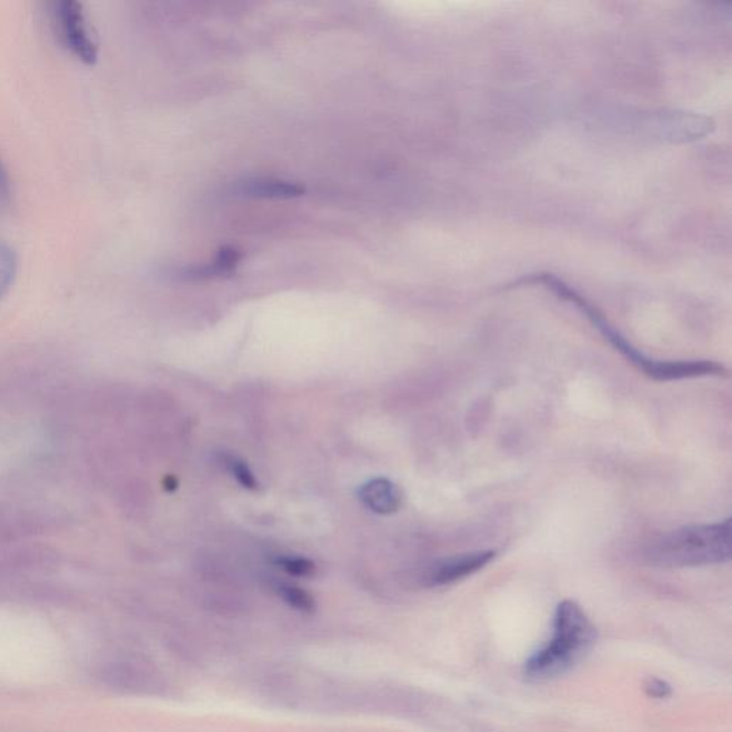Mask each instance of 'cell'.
I'll list each match as a JSON object with an SVG mask.
<instances>
[{
    "mask_svg": "<svg viewBox=\"0 0 732 732\" xmlns=\"http://www.w3.org/2000/svg\"><path fill=\"white\" fill-rule=\"evenodd\" d=\"M237 195L261 199H292L305 195V187L300 183L281 181V179H247L235 183Z\"/></svg>",
    "mask_w": 732,
    "mask_h": 732,
    "instance_id": "52a82bcc",
    "label": "cell"
},
{
    "mask_svg": "<svg viewBox=\"0 0 732 732\" xmlns=\"http://www.w3.org/2000/svg\"><path fill=\"white\" fill-rule=\"evenodd\" d=\"M242 261V252L233 247H223L218 252L213 262L207 263L202 267H191L182 269L179 272V278L188 279V281H207V279L222 278L231 275L235 271L239 262Z\"/></svg>",
    "mask_w": 732,
    "mask_h": 732,
    "instance_id": "ba28073f",
    "label": "cell"
},
{
    "mask_svg": "<svg viewBox=\"0 0 732 732\" xmlns=\"http://www.w3.org/2000/svg\"><path fill=\"white\" fill-rule=\"evenodd\" d=\"M49 21L54 37L64 49L84 63L97 62L99 44L78 0H54L49 3Z\"/></svg>",
    "mask_w": 732,
    "mask_h": 732,
    "instance_id": "277c9868",
    "label": "cell"
},
{
    "mask_svg": "<svg viewBox=\"0 0 732 732\" xmlns=\"http://www.w3.org/2000/svg\"><path fill=\"white\" fill-rule=\"evenodd\" d=\"M645 690L654 699H665L671 694L670 685L661 680H650L649 684L645 685Z\"/></svg>",
    "mask_w": 732,
    "mask_h": 732,
    "instance_id": "5bb4252c",
    "label": "cell"
},
{
    "mask_svg": "<svg viewBox=\"0 0 732 732\" xmlns=\"http://www.w3.org/2000/svg\"><path fill=\"white\" fill-rule=\"evenodd\" d=\"M527 285H542L560 298V300L571 303L592 323L596 331L615 348L616 351L625 357L629 362L640 370L644 375L654 381H680L690 380V378L700 377H721L726 375L724 365L714 361H659L651 360L644 353L636 350L632 343L626 340L622 333L616 330L612 323L606 320L604 313L599 308L582 297L574 288L566 285L562 279L551 275V273H534V275L522 277L512 282L508 288H520Z\"/></svg>",
    "mask_w": 732,
    "mask_h": 732,
    "instance_id": "6da1fadb",
    "label": "cell"
},
{
    "mask_svg": "<svg viewBox=\"0 0 732 732\" xmlns=\"http://www.w3.org/2000/svg\"><path fill=\"white\" fill-rule=\"evenodd\" d=\"M12 195V182L9 177L8 168L0 158V213L9 205Z\"/></svg>",
    "mask_w": 732,
    "mask_h": 732,
    "instance_id": "4fadbf2b",
    "label": "cell"
},
{
    "mask_svg": "<svg viewBox=\"0 0 732 732\" xmlns=\"http://www.w3.org/2000/svg\"><path fill=\"white\" fill-rule=\"evenodd\" d=\"M223 465L227 467V470L231 472L232 477L241 484L243 488H247L249 491H257L259 488V482L253 475V472L249 470V467L242 460H239L237 457L223 455L222 457Z\"/></svg>",
    "mask_w": 732,
    "mask_h": 732,
    "instance_id": "8fae6325",
    "label": "cell"
},
{
    "mask_svg": "<svg viewBox=\"0 0 732 732\" xmlns=\"http://www.w3.org/2000/svg\"><path fill=\"white\" fill-rule=\"evenodd\" d=\"M277 591L279 596H281L289 606H292V609L303 612H310L315 609V601H313L311 594H308V592L300 589V586L279 584Z\"/></svg>",
    "mask_w": 732,
    "mask_h": 732,
    "instance_id": "9c48e42d",
    "label": "cell"
},
{
    "mask_svg": "<svg viewBox=\"0 0 732 732\" xmlns=\"http://www.w3.org/2000/svg\"><path fill=\"white\" fill-rule=\"evenodd\" d=\"M275 564L293 576H311L315 574L317 565L311 560L303 556H278Z\"/></svg>",
    "mask_w": 732,
    "mask_h": 732,
    "instance_id": "7c38bea8",
    "label": "cell"
},
{
    "mask_svg": "<svg viewBox=\"0 0 732 732\" xmlns=\"http://www.w3.org/2000/svg\"><path fill=\"white\" fill-rule=\"evenodd\" d=\"M360 500L377 514L390 515L400 510L402 492L387 478H375L360 488Z\"/></svg>",
    "mask_w": 732,
    "mask_h": 732,
    "instance_id": "8992f818",
    "label": "cell"
},
{
    "mask_svg": "<svg viewBox=\"0 0 732 732\" xmlns=\"http://www.w3.org/2000/svg\"><path fill=\"white\" fill-rule=\"evenodd\" d=\"M18 259L13 249L4 242H0V297L12 285L17 275Z\"/></svg>",
    "mask_w": 732,
    "mask_h": 732,
    "instance_id": "30bf717a",
    "label": "cell"
},
{
    "mask_svg": "<svg viewBox=\"0 0 732 732\" xmlns=\"http://www.w3.org/2000/svg\"><path fill=\"white\" fill-rule=\"evenodd\" d=\"M495 556L497 551L485 550L445 558V560L437 562L428 572V585L444 586L465 580L467 576L474 575L475 572L494 561Z\"/></svg>",
    "mask_w": 732,
    "mask_h": 732,
    "instance_id": "5b68a950",
    "label": "cell"
},
{
    "mask_svg": "<svg viewBox=\"0 0 732 732\" xmlns=\"http://www.w3.org/2000/svg\"><path fill=\"white\" fill-rule=\"evenodd\" d=\"M596 642V629L574 601L558 604L552 621V636L527 660L524 675L534 682L550 681L566 674L585 659Z\"/></svg>",
    "mask_w": 732,
    "mask_h": 732,
    "instance_id": "7a4b0ae2",
    "label": "cell"
},
{
    "mask_svg": "<svg viewBox=\"0 0 732 732\" xmlns=\"http://www.w3.org/2000/svg\"><path fill=\"white\" fill-rule=\"evenodd\" d=\"M649 558L652 564L670 568L725 564L731 560V518L671 531L651 545Z\"/></svg>",
    "mask_w": 732,
    "mask_h": 732,
    "instance_id": "3957f363",
    "label": "cell"
}]
</instances>
